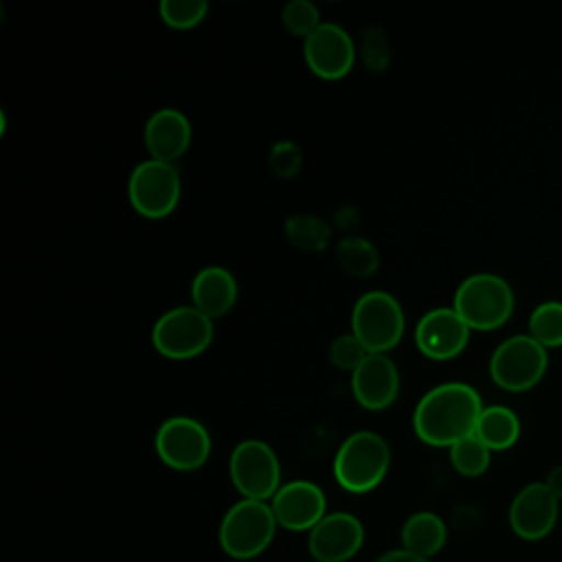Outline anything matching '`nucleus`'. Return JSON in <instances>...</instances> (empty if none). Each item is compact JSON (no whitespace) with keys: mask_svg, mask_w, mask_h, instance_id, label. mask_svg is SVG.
Returning <instances> with one entry per match:
<instances>
[{"mask_svg":"<svg viewBox=\"0 0 562 562\" xmlns=\"http://www.w3.org/2000/svg\"><path fill=\"white\" fill-rule=\"evenodd\" d=\"M483 411L481 395L465 382H443L422 395L413 411V430L419 441L435 448H450L474 435Z\"/></svg>","mask_w":562,"mask_h":562,"instance_id":"obj_1","label":"nucleus"},{"mask_svg":"<svg viewBox=\"0 0 562 562\" xmlns=\"http://www.w3.org/2000/svg\"><path fill=\"white\" fill-rule=\"evenodd\" d=\"M389 465L391 448L386 439L373 430H358L336 450L334 479L342 490L364 494L384 481Z\"/></svg>","mask_w":562,"mask_h":562,"instance_id":"obj_2","label":"nucleus"},{"mask_svg":"<svg viewBox=\"0 0 562 562\" xmlns=\"http://www.w3.org/2000/svg\"><path fill=\"white\" fill-rule=\"evenodd\" d=\"M452 307L470 329L492 331L509 321L514 312V292L503 277L476 272L459 283Z\"/></svg>","mask_w":562,"mask_h":562,"instance_id":"obj_3","label":"nucleus"},{"mask_svg":"<svg viewBox=\"0 0 562 562\" xmlns=\"http://www.w3.org/2000/svg\"><path fill=\"white\" fill-rule=\"evenodd\" d=\"M277 527L270 503L241 498L224 514L217 540L226 555L235 560H250L268 549Z\"/></svg>","mask_w":562,"mask_h":562,"instance_id":"obj_4","label":"nucleus"},{"mask_svg":"<svg viewBox=\"0 0 562 562\" xmlns=\"http://www.w3.org/2000/svg\"><path fill=\"white\" fill-rule=\"evenodd\" d=\"M406 318L400 301L382 290L364 292L351 310V334L369 353H386L404 336Z\"/></svg>","mask_w":562,"mask_h":562,"instance_id":"obj_5","label":"nucleus"},{"mask_svg":"<svg viewBox=\"0 0 562 562\" xmlns=\"http://www.w3.org/2000/svg\"><path fill=\"white\" fill-rule=\"evenodd\" d=\"M213 321L193 305H178L158 316L151 327L154 349L169 360H189L213 342Z\"/></svg>","mask_w":562,"mask_h":562,"instance_id":"obj_6","label":"nucleus"},{"mask_svg":"<svg viewBox=\"0 0 562 562\" xmlns=\"http://www.w3.org/2000/svg\"><path fill=\"white\" fill-rule=\"evenodd\" d=\"M182 180L173 162L143 160L127 180V198L132 209L147 220H162L171 215L180 202Z\"/></svg>","mask_w":562,"mask_h":562,"instance_id":"obj_7","label":"nucleus"},{"mask_svg":"<svg viewBox=\"0 0 562 562\" xmlns=\"http://www.w3.org/2000/svg\"><path fill=\"white\" fill-rule=\"evenodd\" d=\"M547 364V349L529 334H516L494 349L490 358V375L503 391L522 393L542 380Z\"/></svg>","mask_w":562,"mask_h":562,"instance_id":"obj_8","label":"nucleus"},{"mask_svg":"<svg viewBox=\"0 0 562 562\" xmlns=\"http://www.w3.org/2000/svg\"><path fill=\"white\" fill-rule=\"evenodd\" d=\"M228 474L241 498L270 501L281 487L279 457L261 439H244L233 448Z\"/></svg>","mask_w":562,"mask_h":562,"instance_id":"obj_9","label":"nucleus"},{"mask_svg":"<svg viewBox=\"0 0 562 562\" xmlns=\"http://www.w3.org/2000/svg\"><path fill=\"white\" fill-rule=\"evenodd\" d=\"M154 448L167 468L191 472L211 457V435L202 422L189 415H173L158 426Z\"/></svg>","mask_w":562,"mask_h":562,"instance_id":"obj_10","label":"nucleus"},{"mask_svg":"<svg viewBox=\"0 0 562 562\" xmlns=\"http://www.w3.org/2000/svg\"><path fill=\"white\" fill-rule=\"evenodd\" d=\"M303 57L316 77L336 81L351 72L358 48L340 24L323 22L307 40H303Z\"/></svg>","mask_w":562,"mask_h":562,"instance_id":"obj_11","label":"nucleus"},{"mask_svg":"<svg viewBox=\"0 0 562 562\" xmlns=\"http://www.w3.org/2000/svg\"><path fill=\"white\" fill-rule=\"evenodd\" d=\"M560 512V498L547 487V483H527L509 505L512 531L529 542L547 538Z\"/></svg>","mask_w":562,"mask_h":562,"instance_id":"obj_12","label":"nucleus"},{"mask_svg":"<svg viewBox=\"0 0 562 562\" xmlns=\"http://www.w3.org/2000/svg\"><path fill=\"white\" fill-rule=\"evenodd\" d=\"M470 327L454 307L428 310L415 325V345L430 360L457 358L470 340Z\"/></svg>","mask_w":562,"mask_h":562,"instance_id":"obj_13","label":"nucleus"},{"mask_svg":"<svg viewBox=\"0 0 562 562\" xmlns=\"http://www.w3.org/2000/svg\"><path fill=\"white\" fill-rule=\"evenodd\" d=\"M277 525L288 531H312L327 509L323 490L312 481H290L270 498Z\"/></svg>","mask_w":562,"mask_h":562,"instance_id":"obj_14","label":"nucleus"},{"mask_svg":"<svg viewBox=\"0 0 562 562\" xmlns=\"http://www.w3.org/2000/svg\"><path fill=\"white\" fill-rule=\"evenodd\" d=\"M364 542L362 522L349 512H331L307 533V549L318 562H345Z\"/></svg>","mask_w":562,"mask_h":562,"instance_id":"obj_15","label":"nucleus"},{"mask_svg":"<svg viewBox=\"0 0 562 562\" xmlns=\"http://www.w3.org/2000/svg\"><path fill=\"white\" fill-rule=\"evenodd\" d=\"M351 393L367 411L389 408L400 393V371L386 353H369L351 373Z\"/></svg>","mask_w":562,"mask_h":562,"instance_id":"obj_16","label":"nucleus"},{"mask_svg":"<svg viewBox=\"0 0 562 562\" xmlns=\"http://www.w3.org/2000/svg\"><path fill=\"white\" fill-rule=\"evenodd\" d=\"M191 123L176 108L156 110L145 123V147L154 160L173 162L189 149L191 145Z\"/></svg>","mask_w":562,"mask_h":562,"instance_id":"obj_17","label":"nucleus"},{"mask_svg":"<svg viewBox=\"0 0 562 562\" xmlns=\"http://www.w3.org/2000/svg\"><path fill=\"white\" fill-rule=\"evenodd\" d=\"M237 281L224 266H204L191 281V305L211 321L228 314L237 301Z\"/></svg>","mask_w":562,"mask_h":562,"instance_id":"obj_18","label":"nucleus"},{"mask_svg":"<svg viewBox=\"0 0 562 562\" xmlns=\"http://www.w3.org/2000/svg\"><path fill=\"white\" fill-rule=\"evenodd\" d=\"M400 538L402 549L430 560L435 553L443 549L448 529L446 522L435 512H415L404 520Z\"/></svg>","mask_w":562,"mask_h":562,"instance_id":"obj_19","label":"nucleus"},{"mask_svg":"<svg viewBox=\"0 0 562 562\" xmlns=\"http://www.w3.org/2000/svg\"><path fill=\"white\" fill-rule=\"evenodd\" d=\"M474 435L490 448V450H507L520 437V419L518 415L501 404L483 406Z\"/></svg>","mask_w":562,"mask_h":562,"instance_id":"obj_20","label":"nucleus"},{"mask_svg":"<svg viewBox=\"0 0 562 562\" xmlns=\"http://www.w3.org/2000/svg\"><path fill=\"white\" fill-rule=\"evenodd\" d=\"M288 241L303 252H323L331 239V226L310 213H294L283 224Z\"/></svg>","mask_w":562,"mask_h":562,"instance_id":"obj_21","label":"nucleus"},{"mask_svg":"<svg viewBox=\"0 0 562 562\" xmlns=\"http://www.w3.org/2000/svg\"><path fill=\"white\" fill-rule=\"evenodd\" d=\"M336 261L347 274L356 279H367L375 274L380 266V255L369 239L360 235H347L336 246Z\"/></svg>","mask_w":562,"mask_h":562,"instance_id":"obj_22","label":"nucleus"},{"mask_svg":"<svg viewBox=\"0 0 562 562\" xmlns=\"http://www.w3.org/2000/svg\"><path fill=\"white\" fill-rule=\"evenodd\" d=\"M536 342L544 349L562 347V303L544 301L529 316V331Z\"/></svg>","mask_w":562,"mask_h":562,"instance_id":"obj_23","label":"nucleus"},{"mask_svg":"<svg viewBox=\"0 0 562 562\" xmlns=\"http://www.w3.org/2000/svg\"><path fill=\"white\" fill-rule=\"evenodd\" d=\"M492 450L476 437H463L454 446H450V463L461 476H481L490 468Z\"/></svg>","mask_w":562,"mask_h":562,"instance_id":"obj_24","label":"nucleus"},{"mask_svg":"<svg viewBox=\"0 0 562 562\" xmlns=\"http://www.w3.org/2000/svg\"><path fill=\"white\" fill-rule=\"evenodd\" d=\"M358 57L362 59L364 68L369 72H384L391 61V50H389V40L382 26L369 24L360 33V46H358Z\"/></svg>","mask_w":562,"mask_h":562,"instance_id":"obj_25","label":"nucleus"},{"mask_svg":"<svg viewBox=\"0 0 562 562\" xmlns=\"http://www.w3.org/2000/svg\"><path fill=\"white\" fill-rule=\"evenodd\" d=\"M209 4L204 0H162L158 13L162 22L176 31H189L206 18Z\"/></svg>","mask_w":562,"mask_h":562,"instance_id":"obj_26","label":"nucleus"},{"mask_svg":"<svg viewBox=\"0 0 562 562\" xmlns=\"http://www.w3.org/2000/svg\"><path fill=\"white\" fill-rule=\"evenodd\" d=\"M281 24L285 31L294 37L307 40L323 22H321V11L314 2L310 0H290L281 9Z\"/></svg>","mask_w":562,"mask_h":562,"instance_id":"obj_27","label":"nucleus"},{"mask_svg":"<svg viewBox=\"0 0 562 562\" xmlns=\"http://www.w3.org/2000/svg\"><path fill=\"white\" fill-rule=\"evenodd\" d=\"M327 356H329V362L336 369L353 373L367 360L369 351H367V347L353 334H342V336L331 340Z\"/></svg>","mask_w":562,"mask_h":562,"instance_id":"obj_28","label":"nucleus"},{"mask_svg":"<svg viewBox=\"0 0 562 562\" xmlns=\"http://www.w3.org/2000/svg\"><path fill=\"white\" fill-rule=\"evenodd\" d=\"M301 162H303L301 149L292 140L274 143L272 149H270V156H268V165H270L272 173L277 178H283V180L296 178L299 171H301Z\"/></svg>","mask_w":562,"mask_h":562,"instance_id":"obj_29","label":"nucleus"},{"mask_svg":"<svg viewBox=\"0 0 562 562\" xmlns=\"http://www.w3.org/2000/svg\"><path fill=\"white\" fill-rule=\"evenodd\" d=\"M373 562H430V560L422 558V555H415L406 549H391V551L380 553Z\"/></svg>","mask_w":562,"mask_h":562,"instance_id":"obj_30","label":"nucleus"},{"mask_svg":"<svg viewBox=\"0 0 562 562\" xmlns=\"http://www.w3.org/2000/svg\"><path fill=\"white\" fill-rule=\"evenodd\" d=\"M334 224L338 226V231H349L351 226H356V224H358V213H356V209H353V206L340 209V211L336 213V217H334Z\"/></svg>","mask_w":562,"mask_h":562,"instance_id":"obj_31","label":"nucleus"},{"mask_svg":"<svg viewBox=\"0 0 562 562\" xmlns=\"http://www.w3.org/2000/svg\"><path fill=\"white\" fill-rule=\"evenodd\" d=\"M547 487L562 501V463H558L555 468H551V472L547 474Z\"/></svg>","mask_w":562,"mask_h":562,"instance_id":"obj_32","label":"nucleus"}]
</instances>
